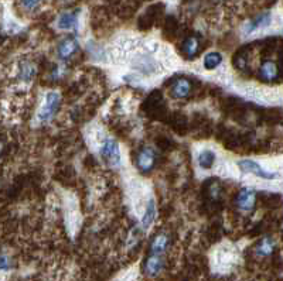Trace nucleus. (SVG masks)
Returning <instances> with one entry per match:
<instances>
[{
	"label": "nucleus",
	"mask_w": 283,
	"mask_h": 281,
	"mask_svg": "<svg viewBox=\"0 0 283 281\" xmlns=\"http://www.w3.org/2000/svg\"><path fill=\"white\" fill-rule=\"evenodd\" d=\"M5 147H6V144H5V141L0 140V157H2V154L5 153Z\"/></svg>",
	"instance_id": "29"
},
{
	"label": "nucleus",
	"mask_w": 283,
	"mask_h": 281,
	"mask_svg": "<svg viewBox=\"0 0 283 281\" xmlns=\"http://www.w3.org/2000/svg\"><path fill=\"white\" fill-rule=\"evenodd\" d=\"M33 72H34V69L31 67L29 62H26L21 65L20 68V75H21V78H25V80H30L31 76H33Z\"/></svg>",
	"instance_id": "25"
},
{
	"label": "nucleus",
	"mask_w": 283,
	"mask_h": 281,
	"mask_svg": "<svg viewBox=\"0 0 283 281\" xmlns=\"http://www.w3.org/2000/svg\"><path fill=\"white\" fill-rule=\"evenodd\" d=\"M214 163H216V154L211 150H204L198 156V164L201 165L203 168H211Z\"/></svg>",
	"instance_id": "21"
},
{
	"label": "nucleus",
	"mask_w": 283,
	"mask_h": 281,
	"mask_svg": "<svg viewBox=\"0 0 283 281\" xmlns=\"http://www.w3.org/2000/svg\"><path fill=\"white\" fill-rule=\"evenodd\" d=\"M163 12H164V5H163V3L152 5V6L149 7L148 10L139 17V20H137V27L143 31L152 29V27L156 24V21L161 17Z\"/></svg>",
	"instance_id": "2"
},
{
	"label": "nucleus",
	"mask_w": 283,
	"mask_h": 281,
	"mask_svg": "<svg viewBox=\"0 0 283 281\" xmlns=\"http://www.w3.org/2000/svg\"><path fill=\"white\" fill-rule=\"evenodd\" d=\"M234 67L238 71H246V68H248V54L245 53V49H241L235 54Z\"/></svg>",
	"instance_id": "24"
},
{
	"label": "nucleus",
	"mask_w": 283,
	"mask_h": 281,
	"mask_svg": "<svg viewBox=\"0 0 283 281\" xmlns=\"http://www.w3.org/2000/svg\"><path fill=\"white\" fill-rule=\"evenodd\" d=\"M101 156L104 157L108 163L111 164H119L121 163V151H119V146L115 140L108 139L101 147Z\"/></svg>",
	"instance_id": "8"
},
{
	"label": "nucleus",
	"mask_w": 283,
	"mask_h": 281,
	"mask_svg": "<svg viewBox=\"0 0 283 281\" xmlns=\"http://www.w3.org/2000/svg\"><path fill=\"white\" fill-rule=\"evenodd\" d=\"M261 80L265 82H275L280 80V67L275 61H264L259 69Z\"/></svg>",
	"instance_id": "9"
},
{
	"label": "nucleus",
	"mask_w": 283,
	"mask_h": 281,
	"mask_svg": "<svg viewBox=\"0 0 283 281\" xmlns=\"http://www.w3.org/2000/svg\"><path fill=\"white\" fill-rule=\"evenodd\" d=\"M10 267V263H9V259L6 256H0V270H7Z\"/></svg>",
	"instance_id": "28"
},
{
	"label": "nucleus",
	"mask_w": 283,
	"mask_h": 281,
	"mask_svg": "<svg viewBox=\"0 0 283 281\" xmlns=\"http://www.w3.org/2000/svg\"><path fill=\"white\" fill-rule=\"evenodd\" d=\"M256 203V191L252 188H242L235 196V205L242 212L252 211Z\"/></svg>",
	"instance_id": "3"
},
{
	"label": "nucleus",
	"mask_w": 283,
	"mask_h": 281,
	"mask_svg": "<svg viewBox=\"0 0 283 281\" xmlns=\"http://www.w3.org/2000/svg\"><path fill=\"white\" fill-rule=\"evenodd\" d=\"M191 89H193L191 81L188 78H184V76H180V78H176L173 81L170 93L176 99H184L190 95Z\"/></svg>",
	"instance_id": "10"
},
{
	"label": "nucleus",
	"mask_w": 283,
	"mask_h": 281,
	"mask_svg": "<svg viewBox=\"0 0 283 281\" xmlns=\"http://www.w3.org/2000/svg\"><path fill=\"white\" fill-rule=\"evenodd\" d=\"M143 110L149 117L156 119V120H160L167 116L166 102H164L160 91H153L149 95L148 99L143 104Z\"/></svg>",
	"instance_id": "1"
},
{
	"label": "nucleus",
	"mask_w": 283,
	"mask_h": 281,
	"mask_svg": "<svg viewBox=\"0 0 283 281\" xmlns=\"http://www.w3.org/2000/svg\"><path fill=\"white\" fill-rule=\"evenodd\" d=\"M77 49H78V43L75 41L74 38H65L58 44L57 51H58V57L61 60H68L77 53Z\"/></svg>",
	"instance_id": "14"
},
{
	"label": "nucleus",
	"mask_w": 283,
	"mask_h": 281,
	"mask_svg": "<svg viewBox=\"0 0 283 281\" xmlns=\"http://www.w3.org/2000/svg\"><path fill=\"white\" fill-rule=\"evenodd\" d=\"M43 2L44 0H21V5H23L27 10H33V9L40 6Z\"/></svg>",
	"instance_id": "27"
},
{
	"label": "nucleus",
	"mask_w": 283,
	"mask_h": 281,
	"mask_svg": "<svg viewBox=\"0 0 283 281\" xmlns=\"http://www.w3.org/2000/svg\"><path fill=\"white\" fill-rule=\"evenodd\" d=\"M157 146H159V148L160 150H164V151H167V150H170L173 147V141L170 140V139H167V137H164V136H160V137H157Z\"/></svg>",
	"instance_id": "26"
},
{
	"label": "nucleus",
	"mask_w": 283,
	"mask_h": 281,
	"mask_svg": "<svg viewBox=\"0 0 283 281\" xmlns=\"http://www.w3.org/2000/svg\"><path fill=\"white\" fill-rule=\"evenodd\" d=\"M164 119H167V123H169V126L176 132V133H179V135H184L185 132H187V129H188V120H187V117L183 115V113H180V112H174L172 115H169Z\"/></svg>",
	"instance_id": "11"
},
{
	"label": "nucleus",
	"mask_w": 283,
	"mask_h": 281,
	"mask_svg": "<svg viewBox=\"0 0 283 281\" xmlns=\"http://www.w3.org/2000/svg\"><path fill=\"white\" fill-rule=\"evenodd\" d=\"M222 196V187L220 181L217 180H208L207 183L204 184V198L205 201L208 202L209 205L216 207L218 202L221 201Z\"/></svg>",
	"instance_id": "6"
},
{
	"label": "nucleus",
	"mask_w": 283,
	"mask_h": 281,
	"mask_svg": "<svg viewBox=\"0 0 283 281\" xmlns=\"http://www.w3.org/2000/svg\"><path fill=\"white\" fill-rule=\"evenodd\" d=\"M58 27L64 29V30H71L77 27V14L75 13L67 12L62 13L60 18H58Z\"/></svg>",
	"instance_id": "19"
},
{
	"label": "nucleus",
	"mask_w": 283,
	"mask_h": 281,
	"mask_svg": "<svg viewBox=\"0 0 283 281\" xmlns=\"http://www.w3.org/2000/svg\"><path fill=\"white\" fill-rule=\"evenodd\" d=\"M163 33L167 38H174L179 33V23L174 17H167L166 21H164V25H163Z\"/></svg>",
	"instance_id": "20"
},
{
	"label": "nucleus",
	"mask_w": 283,
	"mask_h": 281,
	"mask_svg": "<svg viewBox=\"0 0 283 281\" xmlns=\"http://www.w3.org/2000/svg\"><path fill=\"white\" fill-rule=\"evenodd\" d=\"M273 250H275V242L271 238H268V236L262 239L256 245V247H255V253L259 257L269 256V254L273 253Z\"/></svg>",
	"instance_id": "17"
},
{
	"label": "nucleus",
	"mask_w": 283,
	"mask_h": 281,
	"mask_svg": "<svg viewBox=\"0 0 283 281\" xmlns=\"http://www.w3.org/2000/svg\"><path fill=\"white\" fill-rule=\"evenodd\" d=\"M169 243H170V239H169L167 235H157L153 239L152 245H150V253L152 254H161V253H164L167 247H169Z\"/></svg>",
	"instance_id": "16"
},
{
	"label": "nucleus",
	"mask_w": 283,
	"mask_h": 281,
	"mask_svg": "<svg viewBox=\"0 0 283 281\" xmlns=\"http://www.w3.org/2000/svg\"><path fill=\"white\" fill-rule=\"evenodd\" d=\"M269 23H271V14H269V13H264V14L258 16L255 20H252L249 24L246 25L245 33L246 34H249V33H252V31L258 30V29L266 27Z\"/></svg>",
	"instance_id": "18"
},
{
	"label": "nucleus",
	"mask_w": 283,
	"mask_h": 281,
	"mask_svg": "<svg viewBox=\"0 0 283 281\" xmlns=\"http://www.w3.org/2000/svg\"><path fill=\"white\" fill-rule=\"evenodd\" d=\"M163 269V260L160 254H152L145 263V271L149 275H157Z\"/></svg>",
	"instance_id": "15"
},
{
	"label": "nucleus",
	"mask_w": 283,
	"mask_h": 281,
	"mask_svg": "<svg viewBox=\"0 0 283 281\" xmlns=\"http://www.w3.org/2000/svg\"><path fill=\"white\" fill-rule=\"evenodd\" d=\"M222 62V55L220 53H209L204 57V68L214 69Z\"/></svg>",
	"instance_id": "22"
},
{
	"label": "nucleus",
	"mask_w": 283,
	"mask_h": 281,
	"mask_svg": "<svg viewBox=\"0 0 283 281\" xmlns=\"http://www.w3.org/2000/svg\"><path fill=\"white\" fill-rule=\"evenodd\" d=\"M201 48V41L197 36H188L181 45V54L184 55L187 60L194 58Z\"/></svg>",
	"instance_id": "12"
},
{
	"label": "nucleus",
	"mask_w": 283,
	"mask_h": 281,
	"mask_svg": "<svg viewBox=\"0 0 283 281\" xmlns=\"http://www.w3.org/2000/svg\"><path fill=\"white\" fill-rule=\"evenodd\" d=\"M61 104V96L57 92H50L45 96V104H44L43 109L40 112V120L41 122H47L51 117L57 113V110L60 108Z\"/></svg>",
	"instance_id": "4"
},
{
	"label": "nucleus",
	"mask_w": 283,
	"mask_h": 281,
	"mask_svg": "<svg viewBox=\"0 0 283 281\" xmlns=\"http://www.w3.org/2000/svg\"><path fill=\"white\" fill-rule=\"evenodd\" d=\"M156 64L154 58L149 54H142L139 57H136L133 61V67L137 68L140 72L143 73H152L156 71Z\"/></svg>",
	"instance_id": "13"
},
{
	"label": "nucleus",
	"mask_w": 283,
	"mask_h": 281,
	"mask_svg": "<svg viewBox=\"0 0 283 281\" xmlns=\"http://www.w3.org/2000/svg\"><path fill=\"white\" fill-rule=\"evenodd\" d=\"M238 165H240L241 171L246 172V174H253V175L264 178V180H273L275 178V174L265 171L262 165H259L253 160H241V161H238Z\"/></svg>",
	"instance_id": "7"
},
{
	"label": "nucleus",
	"mask_w": 283,
	"mask_h": 281,
	"mask_svg": "<svg viewBox=\"0 0 283 281\" xmlns=\"http://www.w3.org/2000/svg\"><path fill=\"white\" fill-rule=\"evenodd\" d=\"M156 160H157V156H156V151L152 147H143L137 153L136 165L142 172H149L154 168Z\"/></svg>",
	"instance_id": "5"
},
{
	"label": "nucleus",
	"mask_w": 283,
	"mask_h": 281,
	"mask_svg": "<svg viewBox=\"0 0 283 281\" xmlns=\"http://www.w3.org/2000/svg\"><path fill=\"white\" fill-rule=\"evenodd\" d=\"M154 216H156V207H154V202L150 201L148 205V209L145 212V216L142 219V226H143V229H148L152 225V222L154 220Z\"/></svg>",
	"instance_id": "23"
}]
</instances>
